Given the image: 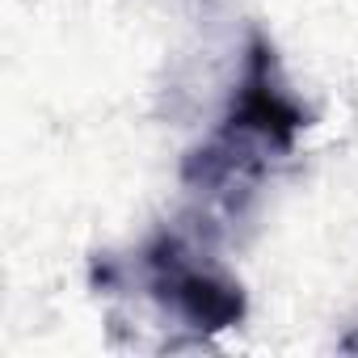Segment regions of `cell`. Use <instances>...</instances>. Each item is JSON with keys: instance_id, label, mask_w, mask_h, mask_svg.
<instances>
[{"instance_id": "cell-1", "label": "cell", "mask_w": 358, "mask_h": 358, "mask_svg": "<svg viewBox=\"0 0 358 358\" xmlns=\"http://www.w3.org/2000/svg\"><path fill=\"white\" fill-rule=\"evenodd\" d=\"M308 127H312V114L282 85V68L270 38L253 34L224 122L203 148L186 156L182 177L186 186L203 194L236 203V194H245L270 169V160L295 152V139Z\"/></svg>"}, {"instance_id": "cell-2", "label": "cell", "mask_w": 358, "mask_h": 358, "mask_svg": "<svg viewBox=\"0 0 358 358\" xmlns=\"http://www.w3.org/2000/svg\"><path fill=\"white\" fill-rule=\"evenodd\" d=\"M143 278L152 299L186 329L224 333L245 320V291L232 274H224L207 253H199L182 232H160L143 249Z\"/></svg>"}]
</instances>
